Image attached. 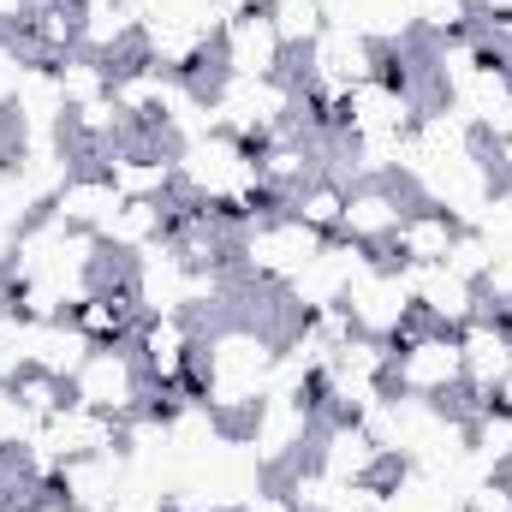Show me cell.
Wrapping results in <instances>:
<instances>
[{"instance_id":"26","label":"cell","mask_w":512,"mask_h":512,"mask_svg":"<svg viewBox=\"0 0 512 512\" xmlns=\"http://www.w3.org/2000/svg\"><path fill=\"white\" fill-rule=\"evenodd\" d=\"M12 393H18V405H24L36 423H48V417L72 399V387L60 382V376H42V370H18V376H12Z\"/></svg>"},{"instance_id":"27","label":"cell","mask_w":512,"mask_h":512,"mask_svg":"<svg viewBox=\"0 0 512 512\" xmlns=\"http://www.w3.org/2000/svg\"><path fill=\"white\" fill-rule=\"evenodd\" d=\"M36 429H42V423L18 405V393H12V382H6L0 387V453H18L24 441H36Z\"/></svg>"},{"instance_id":"3","label":"cell","mask_w":512,"mask_h":512,"mask_svg":"<svg viewBox=\"0 0 512 512\" xmlns=\"http://www.w3.org/2000/svg\"><path fill=\"white\" fill-rule=\"evenodd\" d=\"M334 233H316L310 221H298L286 203L280 209H262L239 227V245H233V262L251 286H286L310 256L322 251Z\"/></svg>"},{"instance_id":"7","label":"cell","mask_w":512,"mask_h":512,"mask_svg":"<svg viewBox=\"0 0 512 512\" xmlns=\"http://www.w3.org/2000/svg\"><path fill=\"white\" fill-rule=\"evenodd\" d=\"M72 399L90 405V411H108V417H137L149 405V376H143V358L137 346L120 340V346H90V358L78 364L72 376Z\"/></svg>"},{"instance_id":"31","label":"cell","mask_w":512,"mask_h":512,"mask_svg":"<svg viewBox=\"0 0 512 512\" xmlns=\"http://www.w3.org/2000/svg\"><path fill=\"white\" fill-rule=\"evenodd\" d=\"M483 149H489L495 179H501V185H512V131H501V137H483Z\"/></svg>"},{"instance_id":"12","label":"cell","mask_w":512,"mask_h":512,"mask_svg":"<svg viewBox=\"0 0 512 512\" xmlns=\"http://www.w3.org/2000/svg\"><path fill=\"white\" fill-rule=\"evenodd\" d=\"M459 352H465V411H477V405H489L495 399V382L507 376L512 364V322L507 316H471L465 328H459Z\"/></svg>"},{"instance_id":"37","label":"cell","mask_w":512,"mask_h":512,"mask_svg":"<svg viewBox=\"0 0 512 512\" xmlns=\"http://www.w3.org/2000/svg\"><path fill=\"white\" fill-rule=\"evenodd\" d=\"M507 483H512V471H507Z\"/></svg>"},{"instance_id":"14","label":"cell","mask_w":512,"mask_h":512,"mask_svg":"<svg viewBox=\"0 0 512 512\" xmlns=\"http://www.w3.org/2000/svg\"><path fill=\"white\" fill-rule=\"evenodd\" d=\"M411 268V262H405ZM411 298H417V322H429V328H465L471 316H483V292H477V280H465V274H453L447 262H423V268H411Z\"/></svg>"},{"instance_id":"29","label":"cell","mask_w":512,"mask_h":512,"mask_svg":"<svg viewBox=\"0 0 512 512\" xmlns=\"http://www.w3.org/2000/svg\"><path fill=\"white\" fill-rule=\"evenodd\" d=\"M477 292H483V310L489 316H507L512 310V256L507 251H495V262L477 274Z\"/></svg>"},{"instance_id":"17","label":"cell","mask_w":512,"mask_h":512,"mask_svg":"<svg viewBox=\"0 0 512 512\" xmlns=\"http://www.w3.org/2000/svg\"><path fill=\"white\" fill-rule=\"evenodd\" d=\"M126 197H120V185L102 173V167H78L60 191H54V203L42 209V215H54L60 227H72V233H102V221L120 209Z\"/></svg>"},{"instance_id":"6","label":"cell","mask_w":512,"mask_h":512,"mask_svg":"<svg viewBox=\"0 0 512 512\" xmlns=\"http://www.w3.org/2000/svg\"><path fill=\"white\" fill-rule=\"evenodd\" d=\"M322 429V405L316 393H268L245 417V447L262 465V477H286L292 465L310 459V441Z\"/></svg>"},{"instance_id":"15","label":"cell","mask_w":512,"mask_h":512,"mask_svg":"<svg viewBox=\"0 0 512 512\" xmlns=\"http://www.w3.org/2000/svg\"><path fill=\"white\" fill-rule=\"evenodd\" d=\"M417 197H405L393 179H364V185H346V215H340V239L352 245H370V251H387V239L399 233L405 209Z\"/></svg>"},{"instance_id":"24","label":"cell","mask_w":512,"mask_h":512,"mask_svg":"<svg viewBox=\"0 0 512 512\" xmlns=\"http://www.w3.org/2000/svg\"><path fill=\"white\" fill-rule=\"evenodd\" d=\"M268 18H274V30H280L286 54H304V48L328 30V18H322V6H316V0H274V6H268Z\"/></svg>"},{"instance_id":"2","label":"cell","mask_w":512,"mask_h":512,"mask_svg":"<svg viewBox=\"0 0 512 512\" xmlns=\"http://www.w3.org/2000/svg\"><path fill=\"white\" fill-rule=\"evenodd\" d=\"M173 167H179V197H191L197 209H215L227 221H251L262 209H280L256 173V149L227 137V131H203L191 143L173 149Z\"/></svg>"},{"instance_id":"20","label":"cell","mask_w":512,"mask_h":512,"mask_svg":"<svg viewBox=\"0 0 512 512\" xmlns=\"http://www.w3.org/2000/svg\"><path fill=\"white\" fill-rule=\"evenodd\" d=\"M102 251L108 256H137L149 251V245H161L167 239V203H143V197H126L108 221H102Z\"/></svg>"},{"instance_id":"16","label":"cell","mask_w":512,"mask_h":512,"mask_svg":"<svg viewBox=\"0 0 512 512\" xmlns=\"http://www.w3.org/2000/svg\"><path fill=\"white\" fill-rule=\"evenodd\" d=\"M54 453H60V465L66 459H90V453H114L120 447V435H126V423L120 417H108V411H90V405H78V399H66L42 429H36Z\"/></svg>"},{"instance_id":"9","label":"cell","mask_w":512,"mask_h":512,"mask_svg":"<svg viewBox=\"0 0 512 512\" xmlns=\"http://www.w3.org/2000/svg\"><path fill=\"white\" fill-rule=\"evenodd\" d=\"M376 262V251L370 245H352V239H328L322 251L310 256L280 292H286V304H292V316H316V310H340L346 304V292H352V280L364 274Z\"/></svg>"},{"instance_id":"36","label":"cell","mask_w":512,"mask_h":512,"mask_svg":"<svg viewBox=\"0 0 512 512\" xmlns=\"http://www.w3.org/2000/svg\"><path fill=\"white\" fill-rule=\"evenodd\" d=\"M6 161H12V126L0 120V167H6Z\"/></svg>"},{"instance_id":"23","label":"cell","mask_w":512,"mask_h":512,"mask_svg":"<svg viewBox=\"0 0 512 512\" xmlns=\"http://www.w3.org/2000/svg\"><path fill=\"white\" fill-rule=\"evenodd\" d=\"M286 209H292L298 221H310L316 233H340V215H346V179L316 173L310 185H298V191L286 197Z\"/></svg>"},{"instance_id":"35","label":"cell","mask_w":512,"mask_h":512,"mask_svg":"<svg viewBox=\"0 0 512 512\" xmlns=\"http://www.w3.org/2000/svg\"><path fill=\"white\" fill-rule=\"evenodd\" d=\"M274 0H227V12H268Z\"/></svg>"},{"instance_id":"33","label":"cell","mask_w":512,"mask_h":512,"mask_svg":"<svg viewBox=\"0 0 512 512\" xmlns=\"http://www.w3.org/2000/svg\"><path fill=\"white\" fill-rule=\"evenodd\" d=\"M477 24H512V0H471Z\"/></svg>"},{"instance_id":"13","label":"cell","mask_w":512,"mask_h":512,"mask_svg":"<svg viewBox=\"0 0 512 512\" xmlns=\"http://www.w3.org/2000/svg\"><path fill=\"white\" fill-rule=\"evenodd\" d=\"M310 465L328 471L334 483H376L387 465V453L376 447V435L364 423H346V417H328L310 441Z\"/></svg>"},{"instance_id":"18","label":"cell","mask_w":512,"mask_h":512,"mask_svg":"<svg viewBox=\"0 0 512 512\" xmlns=\"http://www.w3.org/2000/svg\"><path fill=\"white\" fill-rule=\"evenodd\" d=\"M72 322L96 340V346H120V340H137V328H143V310H137V298H131V280H102L78 310H72Z\"/></svg>"},{"instance_id":"10","label":"cell","mask_w":512,"mask_h":512,"mask_svg":"<svg viewBox=\"0 0 512 512\" xmlns=\"http://www.w3.org/2000/svg\"><path fill=\"white\" fill-rule=\"evenodd\" d=\"M292 54L268 12H233L215 36V72L227 78H286Z\"/></svg>"},{"instance_id":"25","label":"cell","mask_w":512,"mask_h":512,"mask_svg":"<svg viewBox=\"0 0 512 512\" xmlns=\"http://www.w3.org/2000/svg\"><path fill=\"white\" fill-rule=\"evenodd\" d=\"M411 24H417V42H441V36H459L471 30V0H411Z\"/></svg>"},{"instance_id":"22","label":"cell","mask_w":512,"mask_h":512,"mask_svg":"<svg viewBox=\"0 0 512 512\" xmlns=\"http://www.w3.org/2000/svg\"><path fill=\"white\" fill-rule=\"evenodd\" d=\"M54 78H60V96H66V114L114 90V66H108V60H96V54H84V48H72V54H60V60H54Z\"/></svg>"},{"instance_id":"11","label":"cell","mask_w":512,"mask_h":512,"mask_svg":"<svg viewBox=\"0 0 512 512\" xmlns=\"http://www.w3.org/2000/svg\"><path fill=\"white\" fill-rule=\"evenodd\" d=\"M131 346H137V358H143L149 393H161V387L191 382L203 334H197V316H143V328H137Z\"/></svg>"},{"instance_id":"32","label":"cell","mask_w":512,"mask_h":512,"mask_svg":"<svg viewBox=\"0 0 512 512\" xmlns=\"http://www.w3.org/2000/svg\"><path fill=\"white\" fill-rule=\"evenodd\" d=\"M239 512H298V507L286 501V489H268V483H262V489H256V495H251Z\"/></svg>"},{"instance_id":"21","label":"cell","mask_w":512,"mask_h":512,"mask_svg":"<svg viewBox=\"0 0 512 512\" xmlns=\"http://www.w3.org/2000/svg\"><path fill=\"white\" fill-rule=\"evenodd\" d=\"M471 459L483 465V477H507L512 471V411H501V405H477L471 411Z\"/></svg>"},{"instance_id":"5","label":"cell","mask_w":512,"mask_h":512,"mask_svg":"<svg viewBox=\"0 0 512 512\" xmlns=\"http://www.w3.org/2000/svg\"><path fill=\"white\" fill-rule=\"evenodd\" d=\"M387 382H393V393H411V399L459 405L465 399V352H459V334L453 328L411 322L393 340V376Z\"/></svg>"},{"instance_id":"28","label":"cell","mask_w":512,"mask_h":512,"mask_svg":"<svg viewBox=\"0 0 512 512\" xmlns=\"http://www.w3.org/2000/svg\"><path fill=\"white\" fill-rule=\"evenodd\" d=\"M477 233L489 239V251H507L512 256V185H495L489 209L477 215Z\"/></svg>"},{"instance_id":"19","label":"cell","mask_w":512,"mask_h":512,"mask_svg":"<svg viewBox=\"0 0 512 512\" xmlns=\"http://www.w3.org/2000/svg\"><path fill=\"white\" fill-rule=\"evenodd\" d=\"M453 239H459V221H453V215H441V209H429V203H411L405 221H399V233L387 239V251H393V262L423 268V262H447Z\"/></svg>"},{"instance_id":"34","label":"cell","mask_w":512,"mask_h":512,"mask_svg":"<svg viewBox=\"0 0 512 512\" xmlns=\"http://www.w3.org/2000/svg\"><path fill=\"white\" fill-rule=\"evenodd\" d=\"M489 405H501V411H512V364H507V376L495 382V399H489Z\"/></svg>"},{"instance_id":"38","label":"cell","mask_w":512,"mask_h":512,"mask_svg":"<svg viewBox=\"0 0 512 512\" xmlns=\"http://www.w3.org/2000/svg\"><path fill=\"white\" fill-rule=\"evenodd\" d=\"M507 322H512V310H507Z\"/></svg>"},{"instance_id":"8","label":"cell","mask_w":512,"mask_h":512,"mask_svg":"<svg viewBox=\"0 0 512 512\" xmlns=\"http://www.w3.org/2000/svg\"><path fill=\"white\" fill-rule=\"evenodd\" d=\"M340 310L352 316V328H358V334H370V340H399V334L417 322L411 268L376 256V262L352 280V292H346V304H340Z\"/></svg>"},{"instance_id":"4","label":"cell","mask_w":512,"mask_h":512,"mask_svg":"<svg viewBox=\"0 0 512 512\" xmlns=\"http://www.w3.org/2000/svg\"><path fill=\"white\" fill-rule=\"evenodd\" d=\"M393 340H370V334H352L334 364L316 376V405L328 417H346V423H364L387 393H393Z\"/></svg>"},{"instance_id":"1","label":"cell","mask_w":512,"mask_h":512,"mask_svg":"<svg viewBox=\"0 0 512 512\" xmlns=\"http://www.w3.org/2000/svg\"><path fill=\"white\" fill-rule=\"evenodd\" d=\"M274 364H280V334L262 328V322L227 316L197 346V393H203V405L227 429L233 423L245 429V417L268 399V387H274Z\"/></svg>"},{"instance_id":"30","label":"cell","mask_w":512,"mask_h":512,"mask_svg":"<svg viewBox=\"0 0 512 512\" xmlns=\"http://www.w3.org/2000/svg\"><path fill=\"white\" fill-rule=\"evenodd\" d=\"M489 262H495L489 239H483L477 227H459V239H453V251H447V268H453V274H465V280H477Z\"/></svg>"}]
</instances>
